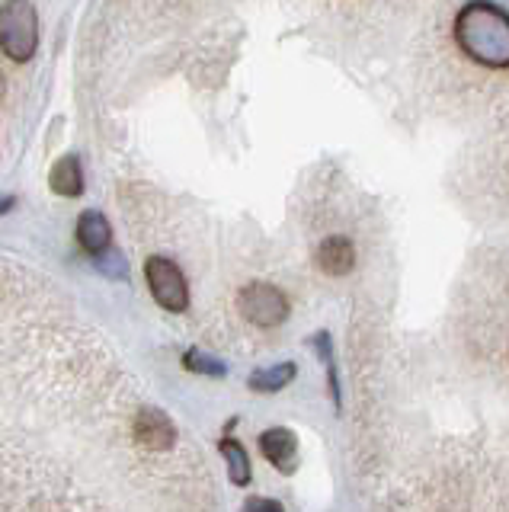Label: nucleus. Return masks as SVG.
<instances>
[{
    "mask_svg": "<svg viewBox=\"0 0 509 512\" xmlns=\"http://www.w3.org/2000/svg\"><path fill=\"white\" fill-rule=\"evenodd\" d=\"M455 42L484 68H509V13L490 0H471L455 20Z\"/></svg>",
    "mask_w": 509,
    "mask_h": 512,
    "instance_id": "f257e3e1",
    "label": "nucleus"
},
{
    "mask_svg": "<svg viewBox=\"0 0 509 512\" xmlns=\"http://www.w3.org/2000/svg\"><path fill=\"white\" fill-rule=\"evenodd\" d=\"M39 48V13L29 0L0 4V52L10 61H29Z\"/></svg>",
    "mask_w": 509,
    "mask_h": 512,
    "instance_id": "f03ea898",
    "label": "nucleus"
},
{
    "mask_svg": "<svg viewBox=\"0 0 509 512\" xmlns=\"http://www.w3.org/2000/svg\"><path fill=\"white\" fill-rule=\"evenodd\" d=\"M237 308L250 320L253 327H279L285 317H289V298H285L276 285L269 282H250L241 288L237 295Z\"/></svg>",
    "mask_w": 509,
    "mask_h": 512,
    "instance_id": "7ed1b4c3",
    "label": "nucleus"
},
{
    "mask_svg": "<svg viewBox=\"0 0 509 512\" xmlns=\"http://www.w3.org/2000/svg\"><path fill=\"white\" fill-rule=\"evenodd\" d=\"M145 279L151 285L154 301L161 304L170 314H183L189 308V288H186V276L180 272V266L167 260V256H151L145 263Z\"/></svg>",
    "mask_w": 509,
    "mask_h": 512,
    "instance_id": "20e7f679",
    "label": "nucleus"
},
{
    "mask_svg": "<svg viewBox=\"0 0 509 512\" xmlns=\"http://www.w3.org/2000/svg\"><path fill=\"white\" fill-rule=\"evenodd\" d=\"M135 439L138 445L151 448V452H167L177 442V426L170 423V416L164 410L145 407L135 416Z\"/></svg>",
    "mask_w": 509,
    "mask_h": 512,
    "instance_id": "39448f33",
    "label": "nucleus"
},
{
    "mask_svg": "<svg viewBox=\"0 0 509 512\" xmlns=\"http://www.w3.org/2000/svg\"><path fill=\"white\" fill-rule=\"evenodd\" d=\"M260 452L266 455L269 464H276L282 474H292L295 471V461H298V439L292 429H266L260 436Z\"/></svg>",
    "mask_w": 509,
    "mask_h": 512,
    "instance_id": "423d86ee",
    "label": "nucleus"
},
{
    "mask_svg": "<svg viewBox=\"0 0 509 512\" xmlns=\"http://www.w3.org/2000/svg\"><path fill=\"white\" fill-rule=\"evenodd\" d=\"M317 266H321L327 276H346L349 269L356 266V250L346 237H327L321 247H317Z\"/></svg>",
    "mask_w": 509,
    "mask_h": 512,
    "instance_id": "0eeeda50",
    "label": "nucleus"
},
{
    "mask_svg": "<svg viewBox=\"0 0 509 512\" xmlns=\"http://www.w3.org/2000/svg\"><path fill=\"white\" fill-rule=\"evenodd\" d=\"M77 240H81L84 250H90L93 256H97L113 244V228H109V221L100 212H84L81 218H77Z\"/></svg>",
    "mask_w": 509,
    "mask_h": 512,
    "instance_id": "6e6552de",
    "label": "nucleus"
},
{
    "mask_svg": "<svg viewBox=\"0 0 509 512\" xmlns=\"http://www.w3.org/2000/svg\"><path fill=\"white\" fill-rule=\"evenodd\" d=\"M52 189L58 192V196H68V199H74V196H81L84 192V173H81V160H77L74 154H68V157H61L58 164L52 167Z\"/></svg>",
    "mask_w": 509,
    "mask_h": 512,
    "instance_id": "1a4fd4ad",
    "label": "nucleus"
},
{
    "mask_svg": "<svg viewBox=\"0 0 509 512\" xmlns=\"http://www.w3.org/2000/svg\"><path fill=\"white\" fill-rule=\"evenodd\" d=\"M295 375H298L295 362H279L273 368H260V372H253L250 375V388L260 391V394H273V391L289 388Z\"/></svg>",
    "mask_w": 509,
    "mask_h": 512,
    "instance_id": "9d476101",
    "label": "nucleus"
},
{
    "mask_svg": "<svg viewBox=\"0 0 509 512\" xmlns=\"http://www.w3.org/2000/svg\"><path fill=\"white\" fill-rule=\"evenodd\" d=\"M221 455L228 461V474H231V484L237 487H247L250 484V458H247V448L234 439H221Z\"/></svg>",
    "mask_w": 509,
    "mask_h": 512,
    "instance_id": "9b49d317",
    "label": "nucleus"
},
{
    "mask_svg": "<svg viewBox=\"0 0 509 512\" xmlns=\"http://www.w3.org/2000/svg\"><path fill=\"white\" fill-rule=\"evenodd\" d=\"M314 346H317V352H321V359H324V365H327V381H330V394H333V404H337V410H340V378H337V362H333V343H330V333H317L314 336Z\"/></svg>",
    "mask_w": 509,
    "mask_h": 512,
    "instance_id": "f8f14e48",
    "label": "nucleus"
},
{
    "mask_svg": "<svg viewBox=\"0 0 509 512\" xmlns=\"http://www.w3.org/2000/svg\"><path fill=\"white\" fill-rule=\"evenodd\" d=\"M183 365L189 368V372H199V375H212V378H221L228 372L225 362L215 359V356H205V352L199 349H189L186 356H183Z\"/></svg>",
    "mask_w": 509,
    "mask_h": 512,
    "instance_id": "ddd939ff",
    "label": "nucleus"
},
{
    "mask_svg": "<svg viewBox=\"0 0 509 512\" xmlns=\"http://www.w3.org/2000/svg\"><path fill=\"white\" fill-rule=\"evenodd\" d=\"M100 256V260H97V266L106 272V276H113V279H125V260H122V256L113 250V253H97Z\"/></svg>",
    "mask_w": 509,
    "mask_h": 512,
    "instance_id": "4468645a",
    "label": "nucleus"
},
{
    "mask_svg": "<svg viewBox=\"0 0 509 512\" xmlns=\"http://www.w3.org/2000/svg\"><path fill=\"white\" fill-rule=\"evenodd\" d=\"M244 509H269V512H279L282 509V503H276V500H247L244 503Z\"/></svg>",
    "mask_w": 509,
    "mask_h": 512,
    "instance_id": "2eb2a0df",
    "label": "nucleus"
},
{
    "mask_svg": "<svg viewBox=\"0 0 509 512\" xmlns=\"http://www.w3.org/2000/svg\"><path fill=\"white\" fill-rule=\"evenodd\" d=\"M13 205H17V199H13V196H7V199H0V215H4V212H10V208Z\"/></svg>",
    "mask_w": 509,
    "mask_h": 512,
    "instance_id": "dca6fc26",
    "label": "nucleus"
}]
</instances>
